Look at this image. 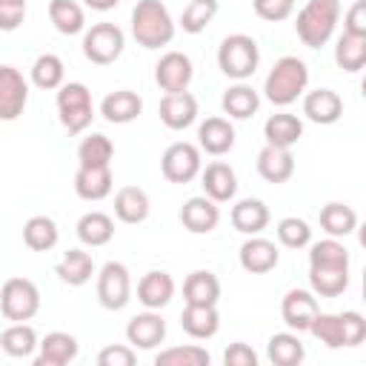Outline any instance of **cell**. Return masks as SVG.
Instances as JSON below:
<instances>
[{
  "mask_svg": "<svg viewBox=\"0 0 366 366\" xmlns=\"http://www.w3.org/2000/svg\"><path fill=\"white\" fill-rule=\"evenodd\" d=\"M220 297V280L206 272V269H197L186 277L183 283V300L186 303H197V306H214Z\"/></svg>",
  "mask_w": 366,
  "mask_h": 366,
  "instance_id": "cell-27",
  "label": "cell"
},
{
  "mask_svg": "<svg viewBox=\"0 0 366 366\" xmlns=\"http://www.w3.org/2000/svg\"><path fill=\"white\" fill-rule=\"evenodd\" d=\"M132 34L143 49H160L172 43L174 23L169 9L160 0H137L132 9Z\"/></svg>",
  "mask_w": 366,
  "mask_h": 366,
  "instance_id": "cell-1",
  "label": "cell"
},
{
  "mask_svg": "<svg viewBox=\"0 0 366 366\" xmlns=\"http://www.w3.org/2000/svg\"><path fill=\"white\" fill-rule=\"evenodd\" d=\"M209 352L200 346H172L166 352H157V366H209Z\"/></svg>",
  "mask_w": 366,
  "mask_h": 366,
  "instance_id": "cell-43",
  "label": "cell"
},
{
  "mask_svg": "<svg viewBox=\"0 0 366 366\" xmlns=\"http://www.w3.org/2000/svg\"><path fill=\"white\" fill-rule=\"evenodd\" d=\"M49 20L54 23V29L60 34H77V31H83V23H86L83 9L74 0H51L49 3Z\"/></svg>",
  "mask_w": 366,
  "mask_h": 366,
  "instance_id": "cell-38",
  "label": "cell"
},
{
  "mask_svg": "<svg viewBox=\"0 0 366 366\" xmlns=\"http://www.w3.org/2000/svg\"><path fill=\"white\" fill-rule=\"evenodd\" d=\"M126 337L132 346L137 349H154L157 343H163L166 337V320L154 312H146V315H134L126 326Z\"/></svg>",
  "mask_w": 366,
  "mask_h": 366,
  "instance_id": "cell-18",
  "label": "cell"
},
{
  "mask_svg": "<svg viewBox=\"0 0 366 366\" xmlns=\"http://www.w3.org/2000/svg\"><path fill=\"white\" fill-rule=\"evenodd\" d=\"M214 14H217V0H192L180 14V26L183 31L197 34L212 23Z\"/></svg>",
  "mask_w": 366,
  "mask_h": 366,
  "instance_id": "cell-45",
  "label": "cell"
},
{
  "mask_svg": "<svg viewBox=\"0 0 366 366\" xmlns=\"http://www.w3.org/2000/svg\"><path fill=\"white\" fill-rule=\"evenodd\" d=\"M263 134H266V143L289 149V146H295V143L300 140V134H303V123H300L295 114L280 112V114H272V117L266 120Z\"/></svg>",
  "mask_w": 366,
  "mask_h": 366,
  "instance_id": "cell-31",
  "label": "cell"
},
{
  "mask_svg": "<svg viewBox=\"0 0 366 366\" xmlns=\"http://www.w3.org/2000/svg\"><path fill=\"white\" fill-rule=\"evenodd\" d=\"M54 272H57V277H60L63 283H69V286H83V283L94 274V260H92V254L83 252V249H69L66 257L54 266Z\"/></svg>",
  "mask_w": 366,
  "mask_h": 366,
  "instance_id": "cell-30",
  "label": "cell"
},
{
  "mask_svg": "<svg viewBox=\"0 0 366 366\" xmlns=\"http://www.w3.org/2000/svg\"><path fill=\"white\" fill-rule=\"evenodd\" d=\"M23 243L31 252H49L57 243V223L46 214H34L23 226Z\"/></svg>",
  "mask_w": 366,
  "mask_h": 366,
  "instance_id": "cell-34",
  "label": "cell"
},
{
  "mask_svg": "<svg viewBox=\"0 0 366 366\" xmlns=\"http://www.w3.org/2000/svg\"><path fill=\"white\" fill-rule=\"evenodd\" d=\"M174 295V280L169 272H146L137 283V297L149 309H163Z\"/></svg>",
  "mask_w": 366,
  "mask_h": 366,
  "instance_id": "cell-24",
  "label": "cell"
},
{
  "mask_svg": "<svg viewBox=\"0 0 366 366\" xmlns=\"http://www.w3.org/2000/svg\"><path fill=\"white\" fill-rule=\"evenodd\" d=\"M223 360H226V366H257V355L246 343H232L223 352Z\"/></svg>",
  "mask_w": 366,
  "mask_h": 366,
  "instance_id": "cell-51",
  "label": "cell"
},
{
  "mask_svg": "<svg viewBox=\"0 0 366 366\" xmlns=\"http://www.w3.org/2000/svg\"><path fill=\"white\" fill-rule=\"evenodd\" d=\"M123 46H126V37H123L120 26H114V23H94L83 34V54L97 66L114 63L120 57Z\"/></svg>",
  "mask_w": 366,
  "mask_h": 366,
  "instance_id": "cell-8",
  "label": "cell"
},
{
  "mask_svg": "<svg viewBox=\"0 0 366 366\" xmlns=\"http://www.w3.org/2000/svg\"><path fill=\"white\" fill-rule=\"evenodd\" d=\"M77 357V340L69 332H49L40 343V355H37V366H63L69 360Z\"/></svg>",
  "mask_w": 366,
  "mask_h": 366,
  "instance_id": "cell-25",
  "label": "cell"
},
{
  "mask_svg": "<svg viewBox=\"0 0 366 366\" xmlns=\"http://www.w3.org/2000/svg\"><path fill=\"white\" fill-rule=\"evenodd\" d=\"M160 172L169 183H189L200 172V149L180 140L172 143L160 157Z\"/></svg>",
  "mask_w": 366,
  "mask_h": 366,
  "instance_id": "cell-9",
  "label": "cell"
},
{
  "mask_svg": "<svg viewBox=\"0 0 366 366\" xmlns=\"http://www.w3.org/2000/svg\"><path fill=\"white\" fill-rule=\"evenodd\" d=\"M31 80L40 89H60L63 83V60L57 54H40L31 66Z\"/></svg>",
  "mask_w": 366,
  "mask_h": 366,
  "instance_id": "cell-44",
  "label": "cell"
},
{
  "mask_svg": "<svg viewBox=\"0 0 366 366\" xmlns=\"http://www.w3.org/2000/svg\"><path fill=\"white\" fill-rule=\"evenodd\" d=\"M217 220H220V212H217L214 200H209L206 194L203 197H189L180 209V223L194 234L212 232L217 226Z\"/></svg>",
  "mask_w": 366,
  "mask_h": 366,
  "instance_id": "cell-19",
  "label": "cell"
},
{
  "mask_svg": "<svg viewBox=\"0 0 366 366\" xmlns=\"http://www.w3.org/2000/svg\"><path fill=\"white\" fill-rule=\"evenodd\" d=\"M29 100V86L14 66H0V120H14L23 114Z\"/></svg>",
  "mask_w": 366,
  "mask_h": 366,
  "instance_id": "cell-11",
  "label": "cell"
},
{
  "mask_svg": "<svg viewBox=\"0 0 366 366\" xmlns=\"http://www.w3.org/2000/svg\"><path fill=\"white\" fill-rule=\"evenodd\" d=\"M157 112H160V120L169 129H186L197 117V100L186 89L183 92H166L160 106H157Z\"/></svg>",
  "mask_w": 366,
  "mask_h": 366,
  "instance_id": "cell-14",
  "label": "cell"
},
{
  "mask_svg": "<svg viewBox=\"0 0 366 366\" xmlns=\"http://www.w3.org/2000/svg\"><path fill=\"white\" fill-rule=\"evenodd\" d=\"M257 63H260V49L249 34L223 37V43L217 49V66H220L223 74H229L234 80H243V77L254 74Z\"/></svg>",
  "mask_w": 366,
  "mask_h": 366,
  "instance_id": "cell-5",
  "label": "cell"
},
{
  "mask_svg": "<svg viewBox=\"0 0 366 366\" xmlns=\"http://www.w3.org/2000/svg\"><path fill=\"white\" fill-rule=\"evenodd\" d=\"M309 266H323V269H349V249L335 240V237H326V240H317L309 252Z\"/></svg>",
  "mask_w": 366,
  "mask_h": 366,
  "instance_id": "cell-39",
  "label": "cell"
},
{
  "mask_svg": "<svg viewBox=\"0 0 366 366\" xmlns=\"http://www.w3.org/2000/svg\"><path fill=\"white\" fill-rule=\"evenodd\" d=\"M57 114L69 134H80L92 123V92L83 83H66L57 92Z\"/></svg>",
  "mask_w": 366,
  "mask_h": 366,
  "instance_id": "cell-7",
  "label": "cell"
},
{
  "mask_svg": "<svg viewBox=\"0 0 366 366\" xmlns=\"http://www.w3.org/2000/svg\"><path fill=\"white\" fill-rule=\"evenodd\" d=\"M257 172L266 183H286L295 172V157H292L289 149L266 143L257 154Z\"/></svg>",
  "mask_w": 366,
  "mask_h": 366,
  "instance_id": "cell-16",
  "label": "cell"
},
{
  "mask_svg": "<svg viewBox=\"0 0 366 366\" xmlns=\"http://www.w3.org/2000/svg\"><path fill=\"white\" fill-rule=\"evenodd\" d=\"M197 140H200V149L220 157L234 146V129L226 117H206L197 129Z\"/></svg>",
  "mask_w": 366,
  "mask_h": 366,
  "instance_id": "cell-21",
  "label": "cell"
},
{
  "mask_svg": "<svg viewBox=\"0 0 366 366\" xmlns=\"http://www.w3.org/2000/svg\"><path fill=\"white\" fill-rule=\"evenodd\" d=\"M129 292H132V283H129L126 266L117 263V260L103 263V269L97 274V300L106 309L117 312V309H123L129 303Z\"/></svg>",
  "mask_w": 366,
  "mask_h": 366,
  "instance_id": "cell-10",
  "label": "cell"
},
{
  "mask_svg": "<svg viewBox=\"0 0 366 366\" xmlns=\"http://www.w3.org/2000/svg\"><path fill=\"white\" fill-rule=\"evenodd\" d=\"M154 80L163 92H183L192 80V60L183 51H166L154 66Z\"/></svg>",
  "mask_w": 366,
  "mask_h": 366,
  "instance_id": "cell-13",
  "label": "cell"
},
{
  "mask_svg": "<svg viewBox=\"0 0 366 366\" xmlns=\"http://www.w3.org/2000/svg\"><path fill=\"white\" fill-rule=\"evenodd\" d=\"M89 9H94V11H109V9H114L120 0H83Z\"/></svg>",
  "mask_w": 366,
  "mask_h": 366,
  "instance_id": "cell-52",
  "label": "cell"
},
{
  "mask_svg": "<svg viewBox=\"0 0 366 366\" xmlns=\"http://www.w3.org/2000/svg\"><path fill=\"white\" fill-rule=\"evenodd\" d=\"M112 154H114V146L106 134H89L80 140L77 146V160L80 166H109L112 163Z\"/></svg>",
  "mask_w": 366,
  "mask_h": 366,
  "instance_id": "cell-42",
  "label": "cell"
},
{
  "mask_svg": "<svg viewBox=\"0 0 366 366\" xmlns=\"http://www.w3.org/2000/svg\"><path fill=\"white\" fill-rule=\"evenodd\" d=\"M203 192L209 200L214 203H223L229 197H234L237 192V177H234V169L223 160H214L203 169Z\"/></svg>",
  "mask_w": 366,
  "mask_h": 366,
  "instance_id": "cell-20",
  "label": "cell"
},
{
  "mask_svg": "<svg viewBox=\"0 0 366 366\" xmlns=\"http://www.w3.org/2000/svg\"><path fill=\"white\" fill-rule=\"evenodd\" d=\"M317 300L306 292V289H292L286 292L283 303H280V315H283V323L295 332H309L312 320L317 317Z\"/></svg>",
  "mask_w": 366,
  "mask_h": 366,
  "instance_id": "cell-12",
  "label": "cell"
},
{
  "mask_svg": "<svg viewBox=\"0 0 366 366\" xmlns=\"http://www.w3.org/2000/svg\"><path fill=\"white\" fill-rule=\"evenodd\" d=\"M74 192L83 200H103L112 192V169L109 166H80L74 174Z\"/></svg>",
  "mask_w": 366,
  "mask_h": 366,
  "instance_id": "cell-22",
  "label": "cell"
},
{
  "mask_svg": "<svg viewBox=\"0 0 366 366\" xmlns=\"http://www.w3.org/2000/svg\"><path fill=\"white\" fill-rule=\"evenodd\" d=\"M114 214L123 223H140L149 214V197L140 186H123L114 194Z\"/></svg>",
  "mask_w": 366,
  "mask_h": 366,
  "instance_id": "cell-29",
  "label": "cell"
},
{
  "mask_svg": "<svg viewBox=\"0 0 366 366\" xmlns=\"http://www.w3.org/2000/svg\"><path fill=\"white\" fill-rule=\"evenodd\" d=\"M180 326L186 335L203 340V337H212L220 326V317H217V309L214 306H197V303H186L183 315H180Z\"/></svg>",
  "mask_w": 366,
  "mask_h": 366,
  "instance_id": "cell-28",
  "label": "cell"
},
{
  "mask_svg": "<svg viewBox=\"0 0 366 366\" xmlns=\"http://www.w3.org/2000/svg\"><path fill=\"white\" fill-rule=\"evenodd\" d=\"M335 63L343 71H360L363 63H366V37L343 31L337 37V46H335Z\"/></svg>",
  "mask_w": 366,
  "mask_h": 366,
  "instance_id": "cell-37",
  "label": "cell"
},
{
  "mask_svg": "<svg viewBox=\"0 0 366 366\" xmlns=\"http://www.w3.org/2000/svg\"><path fill=\"white\" fill-rule=\"evenodd\" d=\"M140 112H143V100H140V94L129 92V89H117V92L106 94L103 103H100V114L109 123H129Z\"/></svg>",
  "mask_w": 366,
  "mask_h": 366,
  "instance_id": "cell-23",
  "label": "cell"
},
{
  "mask_svg": "<svg viewBox=\"0 0 366 366\" xmlns=\"http://www.w3.org/2000/svg\"><path fill=\"white\" fill-rule=\"evenodd\" d=\"M280 260V252L272 240L266 237H249L243 246H240V266L252 274H266L277 266Z\"/></svg>",
  "mask_w": 366,
  "mask_h": 366,
  "instance_id": "cell-17",
  "label": "cell"
},
{
  "mask_svg": "<svg viewBox=\"0 0 366 366\" xmlns=\"http://www.w3.org/2000/svg\"><path fill=\"white\" fill-rule=\"evenodd\" d=\"M112 234H114V220L106 212H86L77 220V237L86 246H103L112 240Z\"/></svg>",
  "mask_w": 366,
  "mask_h": 366,
  "instance_id": "cell-33",
  "label": "cell"
},
{
  "mask_svg": "<svg viewBox=\"0 0 366 366\" xmlns=\"http://www.w3.org/2000/svg\"><path fill=\"white\" fill-rule=\"evenodd\" d=\"M303 114L312 120V123H320V126H329L335 120H340L343 114V100L337 92L332 89H315L303 97Z\"/></svg>",
  "mask_w": 366,
  "mask_h": 366,
  "instance_id": "cell-15",
  "label": "cell"
},
{
  "mask_svg": "<svg viewBox=\"0 0 366 366\" xmlns=\"http://www.w3.org/2000/svg\"><path fill=\"white\" fill-rule=\"evenodd\" d=\"M26 17V0H0V29L14 31Z\"/></svg>",
  "mask_w": 366,
  "mask_h": 366,
  "instance_id": "cell-48",
  "label": "cell"
},
{
  "mask_svg": "<svg viewBox=\"0 0 366 366\" xmlns=\"http://www.w3.org/2000/svg\"><path fill=\"white\" fill-rule=\"evenodd\" d=\"M309 283L320 297H337L349 286V269H323L309 266Z\"/></svg>",
  "mask_w": 366,
  "mask_h": 366,
  "instance_id": "cell-40",
  "label": "cell"
},
{
  "mask_svg": "<svg viewBox=\"0 0 366 366\" xmlns=\"http://www.w3.org/2000/svg\"><path fill=\"white\" fill-rule=\"evenodd\" d=\"M97 366H134V352L129 346H106L97 355Z\"/></svg>",
  "mask_w": 366,
  "mask_h": 366,
  "instance_id": "cell-49",
  "label": "cell"
},
{
  "mask_svg": "<svg viewBox=\"0 0 366 366\" xmlns=\"http://www.w3.org/2000/svg\"><path fill=\"white\" fill-rule=\"evenodd\" d=\"M306 83H309V69H306V63H303L300 57H295V54H286V57H280V60L272 66V71L266 74L263 92H266V97H269L274 106H289V103L297 100V94L306 89Z\"/></svg>",
  "mask_w": 366,
  "mask_h": 366,
  "instance_id": "cell-2",
  "label": "cell"
},
{
  "mask_svg": "<svg viewBox=\"0 0 366 366\" xmlns=\"http://www.w3.org/2000/svg\"><path fill=\"white\" fill-rule=\"evenodd\" d=\"M266 223H269V209H266L263 200L246 197V200H240V203L232 206V226H234L237 232H243V234H257V232L266 229Z\"/></svg>",
  "mask_w": 366,
  "mask_h": 366,
  "instance_id": "cell-26",
  "label": "cell"
},
{
  "mask_svg": "<svg viewBox=\"0 0 366 366\" xmlns=\"http://www.w3.org/2000/svg\"><path fill=\"white\" fill-rule=\"evenodd\" d=\"M309 332L320 343H326L332 349L357 346L366 337V320H363L360 312H343V315H320L317 312V317L312 320Z\"/></svg>",
  "mask_w": 366,
  "mask_h": 366,
  "instance_id": "cell-4",
  "label": "cell"
},
{
  "mask_svg": "<svg viewBox=\"0 0 366 366\" xmlns=\"http://www.w3.org/2000/svg\"><path fill=\"white\" fill-rule=\"evenodd\" d=\"M220 103H223V112H226L229 117L246 120V117H252V114L257 112L260 97H257V92H254L252 86L237 83V86H232V89L223 92V100H220Z\"/></svg>",
  "mask_w": 366,
  "mask_h": 366,
  "instance_id": "cell-35",
  "label": "cell"
},
{
  "mask_svg": "<svg viewBox=\"0 0 366 366\" xmlns=\"http://www.w3.org/2000/svg\"><path fill=\"white\" fill-rule=\"evenodd\" d=\"M343 29H346V34L366 37V0H355V3H352V9L346 11Z\"/></svg>",
  "mask_w": 366,
  "mask_h": 366,
  "instance_id": "cell-50",
  "label": "cell"
},
{
  "mask_svg": "<svg viewBox=\"0 0 366 366\" xmlns=\"http://www.w3.org/2000/svg\"><path fill=\"white\" fill-rule=\"evenodd\" d=\"M40 309V292L29 277H9L0 289V312L6 320H31Z\"/></svg>",
  "mask_w": 366,
  "mask_h": 366,
  "instance_id": "cell-6",
  "label": "cell"
},
{
  "mask_svg": "<svg viewBox=\"0 0 366 366\" xmlns=\"http://www.w3.org/2000/svg\"><path fill=\"white\" fill-rule=\"evenodd\" d=\"M303 355H306V349H303L297 335L277 332V335L269 337V360L274 366H297L303 360Z\"/></svg>",
  "mask_w": 366,
  "mask_h": 366,
  "instance_id": "cell-36",
  "label": "cell"
},
{
  "mask_svg": "<svg viewBox=\"0 0 366 366\" xmlns=\"http://www.w3.org/2000/svg\"><path fill=\"white\" fill-rule=\"evenodd\" d=\"M320 226H323V232H326L329 237H346L349 232H355L357 214H355L352 206L335 200V203H326V206L320 209Z\"/></svg>",
  "mask_w": 366,
  "mask_h": 366,
  "instance_id": "cell-32",
  "label": "cell"
},
{
  "mask_svg": "<svg viewBox=\"0 0 366 366\" xmlns=\"http://www.w3.org/2000/svg\"><path fill=\"white\" fill-rule=\"evenodd\" d=\"M337 17H340V3L337 0H309L297 11L295 31L309 49H320L332 37V31L337 26Z\"/></svg>",
  "mask_w": 366,
  "mask_h": 366,
  "instance_id": "cell-3",
  "label": "cell"
},
{
  "mask_svg": "<svg viewBox=\"0 0 366 366\" xmlns=\"http://www.w3.org/2000/svg\"><path fill=\"white\" fill-rule=\"evenodd\" d=\"M254 6V14L274 23V20H286L295 9V0H252Z\"/></svg>",
  "mask_w": 366,
  "mask_h": 366,
  "instance_id": "cell-47",
  "label": "cell"
},
{
  "mask_svg": "<svg viewBox=\"0 0 366 366\" xmlns=\"http://www.w3.org/2000/svg\"><path fill=\"white\" fill-rule=\"evenodd\" d=\"M0 346L11 357H29L34 352V346H37V335H34V329L29 323H14L0 335Z\"/></svg>",
  "mask_w": 366,
  "mask_h": 366,
  "instance_id": "cell-41",
  "label": "cell"
},
{
  "mask_svg": "<svg viewBox=\"0 0 366 366\" xmlns=\"http://www.w3.org/2000/svg\"><path fill=\"white\" fill-rule=\"evenodd\" d=\"M277 240L283 246H289V249H300V246H306L312 240V229L300 217H283L277 223Z\"/></svg>",
  "mask_w": 366,
  "mask_h": 366,
  "instance_id": "cell-46",
  "label": "cell"
}]
</instances>
